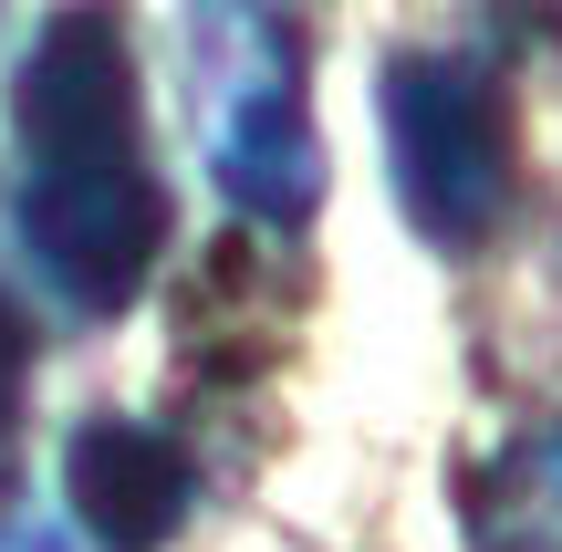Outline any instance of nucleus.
Masks as SVG:
<instances>
[{"mask_svg":"<svg viewBox=\"0 0 562 552\" xmlns=\"http://www.w3.org/2000/svg\"><path fill=\"white\" fill-rule=\"evenodd\" d=\"M469 552H562V417L469 480Z\"/></svg>","mask_w":562,"mask_h":552,"instance_id":"4","label":"nucleus"},{"mask_svg":"<svg viewBox=\"0 0 562 552\" xmlns=\"http://www.w3.org/2000/svg\"><path fill=\"white\" fill-rule=\"evenodd\" d=\"M21 375H32V334H21V313L0 303V428L21 417Z\"/></svg>","mask_w":562,"mask_h":552,"instance_id":"5","label":"nucleus"},{"mask_svg":"<svg viewBox=\"0 0 562 552\" xmlns=\"http://www.w3.org/2000/svg\"><path fill=\"white\" fill-rule=\"evenodd\" d=\"M63 500L104 552H157L188 521V459H178V438L136 428V417H94L63 449Z\"/></svg>","mask_w":562,"mask_h":552,"instance_id":"3","label":"nucleus"},{"mask_svg":"<svg viewBox=\"0 0 562 552\" xmlns=\"http://www.w3.org/2000/svg\"><path fill=\"white\" fill-rule=\"evenodd\" d=\"M385 125H396V178H406L417 229L427 240H480L490 209H501V115H490L480 74L469 63H406L396 94H385Z\"/></svg>","mask_w":562,"mask_h":552,"instance_id":"2","label":"nucleus"},{"mask_svg":"<svg viewBox=\"0 0 562 552\" xmlns=\"http://www.w3.org/2000/svg\"><path fill=\"white\" fill-rule=\"evenodd\" d=\"M21 136V240L74 313H125L167 250V199L136 136V53L104 0L42 21L11 74Z\"/></svg>","mask_w":562,"mask_h":552,"instance_id":"1","label":"nucleus"}]
</instances>
